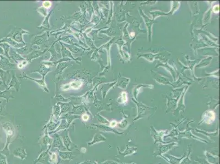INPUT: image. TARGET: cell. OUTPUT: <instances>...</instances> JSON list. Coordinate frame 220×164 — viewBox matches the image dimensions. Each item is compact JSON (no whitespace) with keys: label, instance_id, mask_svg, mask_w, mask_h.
Listing matches in <instances>:
<instances>
[{"label":"cell","instance_id":"2","mask_svg":"<svg viewBox=\"0 0 220 164\" xmlns=\"http://www.w3.org/2000/svg\"><path fill=\"white\" fill-rule=\"evenodd\" d=\"M43 5L45 8H50L52 5V3L50 1H45L43 3Z\"/></svg>","mask_w":220,"mask_h":164},{"label":"cell","instance_id":"3","mask_svg":"<svg viewBox=\"0 0 220 164\" xmlns=\"http://www.w3.org/2000/svg\"><path fill=\"white\" fill-rule=\"evenodd\" d=\"M83 119L84 120H85V121H86V120H87L88 119V118H89V116H88V115H87V114H85L84 116H83Z\"/></svg>","mask_w":220,"mask_h":164},{"label":"cell","instance_id":"1","mask_svg":"<svg viewBox=\"0 0 220 164\" xmlns=\"http://www.w3.org/2000/svg\"><path fill=\"white\" fill-rule=\"evenodd\" d=\"M82 85V83L81 81H74L70 83V87L73 89H78Z\"/></svg>","mask_w":220,"mask_h":164}]
</instances>
